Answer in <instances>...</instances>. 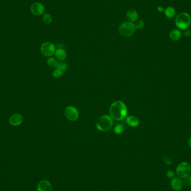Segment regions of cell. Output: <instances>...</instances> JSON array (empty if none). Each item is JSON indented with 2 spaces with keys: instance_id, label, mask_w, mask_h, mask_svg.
Returning <instances> with one entry per match:
<instances>
[{
  "instance_id": "cell-6",
  "label": "cell",
  "mask_w": 191,
  "mask_h": 191,
  "mask_svg": "<svg viewBox=\"0 0 191 191\" xmlns=\"http://www.w3.org/2000/svg\"><path fill=\"white\" fill-rule=\"evenodd\" d=\"M55 46L50 42H45L40 47V51L46 57H51L55 52Z\"/></svg>"
},
{
  "instance_id": "cell-16",
  "label": "cell",
  "mask_w": 191,
  "mask_h": 191,
  "mask_svg": "<svg viewBox=\"0 0 191 191\" xmlns=\"http://www.w3.org/2000/svg\"><path fill=\"white\" fill-rule=\"evenodd\" d=\"M164 14L168 19H173L176 15V10L172 6H168L164 10Z\"/></svg>"
},
{
  "instance_id": "cell-7",
  "label": "cell",
  "mask_w": 191,
  "mask_h": 191,
  "mask_svg": "<svg viewBox=\"0 0 191 191\" xmlns=\"http://www.w3.org/2000/svg\"><path fill=\"white\" fill-rule=\"evenodd\" d=\"M64 114L67 119L71 121H75L79 117V112L77 108L72 106H69L65 110Z\"/></svg>"
},
{
  "instance_id": "cell-9",
  "label": "cell",
  "mask_w": 191,
  "mask_h": 191,
  "mask_svg": "<svg viewBox=\"0 0 191 191\" xmlns=\"http://www.w3.org/2000/svg\"><path fill=\"white\" fill-rule=\"evenodd\" d=\"M24 118L21 115L15 114L9 119V124L13 126L20 125L23 123Z\"/></svg>"
},
{
  "instance_id": "cell-12",
  "label": "cell",
  "mask_w": 191,
  "mask_h": 191,
  "mask_svg": "<svg viewBox=\"0 0 191 191\" xmlns=\"http://www.w3.org/2000/svg\"><path fill=\"white\" fill-rule=\"evenodd\" d=\"M37 191H52L50 183L46 180H41L37 185Z\"/></svg>"
},
{
  "instance_id": "cell-2",
  "label": "cell",
  "mask_w": 191,
  "mask_h": 191,
  "mask_svg": "<svg viewBox=\"0 0 191 191\" xmlns=\"http://www.w3.org/2000/svg\"><path fill=\"white\" fill-rule=\"evenodd\" d=\"M177 28L180 30H184L188 29L191 24V18L188 13L183 12L178 15L175 20Z\"/></svg>"
},
{
  "instance_id": "cell-10",
  "label": "cell",
  "mask_w": 191,
  "mask_h": 191,
  "mask_svg": "<svg viewBox=\"0 0 191 191\" xmlns=\"http://www.w3.org/2000/svg\"><path fill=\"white\" fill-rule=\"evenodd\" d=\"M183 182L180 178L174 177L171 180V188L175 191H180L183 188Z\"/></svg>"
},
{
  "instance_id": "cell-8",
  "label": "cell",
  "mask_w": 191,
  "mask_h": 191,
  "mask_svg": "<svg viewBox=\"0 0 191 191\" xmlns=\"http://www.w3.org/2000/svg\"><path fill=\"white\" fill-rule=\"evenodd\" d=\"M30 10L33 14L36 16H40L44 14L45 11V7L41 3L35 2L32 4L30 7Z\"/></svg>"
},
{
  "instance_id": "cell-15",
  "label": "cell",
  "mask_w": 191,
  "mask_h": 191,
  "mask_svg": "<svg viewBox=\"0 0 191 191\" xmlns=\"http://www.w3.org/2000/svg\"><path fill=\"white\" fill-rule=\"evenodd\" d=\"M181 37H182V32L178 29L173 30L169 33V37L173 41L180 40Z\"/></svg>"
},
{
  "instance_id": "cell-18",
  "label": "cell",
  "mask_w": 191,
  "mask_h": 191,
  "mask_svg": "<svg viewBox=\"0 0 191 191\" xmlns=\"http://www.w3.org/2000/svg\"><path fill=\"white\" fill-rule=\"evenodd\" d=\"M52 20L53 19H52L51 15L48 14V13H46L43 15V21L44 23H46V24H49L52 22Z\"/></svg>"
},
{
  "instance_id": "cell-25",
  "label": "cell",
  "mask_w": 191,
  "mask_h": 191,
  "mask_svg": "<svg viewBox=\"0 0 191 191\" xmlns=\"http://www.w3.org/2000/svg\"><path fill=\"white\" fill-rule=\"evenodd\" d=\"M166 175H167V177H168L169 179H171V180L174 178V176H175L174 171H171V170H168V171H167Z\"/></svg>"
},
{
  "instance_id": "cell-4",
  "label": "cell",
  "mask_w": 191,
  "mask_h": 191,
  "mask_svg": "<svg viewBox=\"0 0 191 191\" xmlns=\"http://www.w3.org/2000/svg\"><path fill=\"white\" fill-rule=\"evenodd\" d=\"M135 28L134 23L126 21L122 23L119 28V32L120 35L125 37L132 36L135 32Z\"/></svg>"
},
{
  "instance_id": "cell-1",
  "label": "cell",
  "mask_w": 191,
  "mask_h": 191,
  "mask_svg": "<svg viewBox=\"0 0 191 191\" xmlns=\"http://www.w3.org/2000/svg\"><path fill=\"white\" fill-rule=\"evenodd\" d=\"M109 112L112 119L116 121L124 120L128 114L126 106L121 101H116L112 103L109 109Z\"/></svg>"
},
{
  "instance_id": "cell-14",
  "label": "cell",
  "mask_w": 191,
  "mask_h": 191,
  "mask_svg": "<svg viewBox=\"0 0 191 191\" xmlns=\"http://www.w3.org/2000/svg\"><path fill=\"white\" fill-rule=\"evenodd\" d=\"M54 54L56 59L60 62L65 60L67 57V53L63 49H58L57 50H55Z\"/></svg>"
},
{
  "instance_id": "cell-13",
  "label": "cell",
  "mask_w": 191,
  "mask_h": 191,
  "mask_svg": "<svg viewBox=\"0 0 191 191\" xmlns=\"http://www.w3.org/2000/svg\"><path fill=\"white\" fill-rule=\"evenodd\" d=\"M126 121L128 125L132 128H136L139 124V120L134 116H128L126 117Z\"/></svg>"
},
{
  "instance_id": "cell-3",
  "label": "cell",
  "mask_w": 191,
  "mask_h": 191,
  "mask_svg": "<svg viewBox=\"0 0 191 191\" xmlns=\"http://www.w3.org/2000/svg\"><path fill=\"white\" fill-rule=\"evenodd\" d=\"M113 125V119L109 115H103L98 120L96 127L98 130L106 132L110 130Z\"/></svg>"
},
{
  "instance_id": "cell-17",
  "label": "cell",
  "mask_w": 191,
  "mask_h": 191,
  "mask_svg": "<svg viewBox=\"0 0 191 191\" xmlns=\"http://www.w3.org/2000/svg\"><path fill=\"white\" fill-rule=\"evenodd\" d=\"M47 65L52 68H57L58 65L57 60L54 58L50 57L48 58L46 61Z\"/></svg>"
},
{
  "instance_id": "cell-20",
  "label": "cell",
  "mask_w": 191,
  "mask_h": 191,
  "mask_svg": "<svg viewBox=\"0 0 191 191\" xmlns=\"http://www.w3.org/2000/svg\"><path fill=\"white\" fill-rule=\"evenodd\" d=\"M115 132L117 134H121L124 131V126L122 124H119L115 127Z\"/></svg>"
},
{
  "instance_id": "cell-11",
  "label": "cell",
  "mask_w": 191,
  "mask_h": 191,
  "mask_svg": "<svg viewBox=\"0 0 191 191\" xmlns=\"http://www.w3.org/2000/svg\"><path fill=\"white\" fill-rule=\"evenodd\" d=\"M126 16L128 21L134 23L138 19L139 14H138V12L135 10L130 9L126 12Z\"/></svg>"
},
{
  "instance_id": "cell-27",
  "label": "cell",
  "mask_w": 191,
  "mask_h": 191,
  "mask_svg": "<svg viewBox=\"0 0 191 191\" xmlns=\"http://www.w3.org/2000/svg\"><path fill=\"white\" fill-rule=\"evenodd\" d=\"M157 10L159 12H162L163 11H164V8L162 6H158V8H157Z\"/></svg>"
},
{
  "instance_id": "cell-24",
  "label": "cell",
  "mask_w": 191,
  "mask_h": 191,
  "mask_svg": "<svg viewBox=\"0 0 191 191\" xmlns=\"http://www.w3.org/2000/svg\"><path fill=\"white\" fill-rule=\"evenodd\" d=\"M163 159L164 162L166 164L168 165V166H170V165H171V164H172V160H171V159L170 157H167V156L164 157L163 158Z\"/></svg>"
},
{
  "instance_id": "cell-21",
  "label": "cell",
  "mask_w": 191,
  "mask_h": 191,
  "mask_svg": "<svg viewBox=\"0 0 191 191\" xmlns=\"http://www.w3.org/2000/svg\"><path fill=\"white\" fill-rule=\"evenodd\" d=\"M67 65L66 63L63 62V61L60 62L59 63H58L57 67V68L59 69L62 71L64 72L66 71V70L67 69Z\"/></svg>"
},
{
  "instance_id": "cell-23",
  "label": "cell",
  "mask_w": 191,
  "mask_h": 191,
  "mask_svg": "<svg viewBox=\"0 0 191 191\" xmlns=\"http://www.w3.org/2000/svg\"><path fill=\"white\" fill-rule=\"evenodd\" d=\"M183 183L185 184V185H187L189 187H191V176H188V177H185L184 178Z\"/></svg>"
},
{
  "instance_id": "cell-5",
  "label": "cell",
  "mask_w": 191,
  "mask_h": 191,
  "mask_svg": "<svg viewBox=\"0 0 191 191\" xmlns=\"http://www.w3.org/2000/svg\"><path fill=\"white\" fill-rule=\"evenodd\" d=\"M191 173V166L187 162H183L180 163L176 168V173L180 178H185L188 177Z\"/></svg>"
},
{
  "instance_id": "cell-22",
  "label": "cell",
  "mask_w": 191,
  "mask_h": 191,
  "mask_svg": "<svg viewBox=\"0 0 191 191\" xmlns=\"http://www.w3.org/2000/svg\"><path fill=\"white\" fill-rule=\"evenodd\" d=\"M63 72L58 69H55L53 72V76L55 78H59L62 76Z\"/></svg>"
},
{
  "instance_id": "cell-26",
  "label": "cell",
  "mask_w": 191,
  "mask_h": 191,
  "mask_svg": "<svg viewBox=\"0 0 191 191\" xmlns=\"http://www.w3.org/2000/svg\"><path fill=\"white\" fill-rule=\"evenodd\" d=\"M183 34L185 36V37H189L191 35V30L189 29H185L184 30Z\"/></svg>"
},
{
  "instance_id": "cell-19",
  "label": "cell",
  "mask_w": 191,
  "mask_h": 191,
  "mask_svg": "<svg viewBox=\"0 0 191 191\" xmlns=\"http://www.w3.org/2000/svg\"><path fill=\"white\" fill-rule=\"evenodd\" d=\"M134 24L135 29H137V30H141V29H143L145 26V23L143 20H137V21H135L134 23Z\"/></svg>"
},
{
  "instance_id": "cell-28",
  "label": "cell",
  "mask_w": 191,
  "mask_h": 191,
  "mask_svg": "<svg viewBox=\"0 0 191 191\" xmlns=\"http://www.w3.org/2000/svg\"><path fill=\"white\" fill-rule=\"evenodd\" d=\"M188 145H189V146L191 148V137H189V140H188Z\"/></svg>"
}]
</instances>
